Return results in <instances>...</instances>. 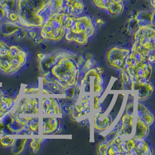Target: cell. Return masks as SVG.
<instances>
[{"label":"cell","instance_id":"484cf974","mask_svg":"<svg viewBox=\"0 0 155 155\" xmlns=\"http://www.w3.org/2000/svg\"><path fill=\"white\" fill-rule=\"evenodd\" d=\"M23 94H28V95H39L40 90L38 88H25L23 92Z\"/></svg>","mask_w":155,"mask_h":155},{"label":"cell","instance_id":"4dcf8cb0","mask_svg":"<svg viewBox=\"0 0 155 155\" xmlns=\"http://www.w3.org/2000/svg\"><path fill=\"white\" fill-rule=\"evenodd\" d=\"M42 41V40L41 38H35V42L37 44H40V42Z\"/></svg>","mask_w":155,"mask_h":155},{"label":"cell","instance_id":"e0dca14e","mask_svg":"<svg viewBox=\"0 0 155 155\" xmlns=\"http://www.w3.org/2000/svg\"><path fill=\"white\" fill-rule=\"evenodd\" d=\"M149 126L140 119L138 116L135 118V124L134 127V137L135 140L143 139L148 135L149 131Z\"/></svg>","mask_w":155,"mask_h":155},{"label":"cell","instance_id":"ac0fdd59","mask_svg":"<svg viewBox=\"0 0 155 155\" xmlns=\"http://www.w3.org/2000/svg\"><path fill=\"white\" fill-rule=\"evenodd\" d=\"M18 97L12 98L8 97H4V95L0 96V119L6 113L11 111L15 106Z\"/></svg>","mask_w":155,"mask_h":155},{"label":"cell","instance_id":"3957f363","mask_svg":"<svg viewBox=\"0 0 155 155\" xmlns=\"http://www.w3.org/2000/svg\"><path fill=\"white\" fill-rule=\"evenodd\" d=\"M64 36L69 42L85 45L94 33V26L91 19L87 16L75 17L64 13Z\"/></svg>","mask_w":155,"mask_h":155},{"label":"cell","instance_id":"52a82bcc","mask_svg":"<svg viewBox=\"0 0 155 155\" xmlns=\"http://www.w3.org/2000/svg\"><path fill=\"white\" fill-rule=\"evenodd\" d=\"M131 81L137 83H146L149 81L152 74V64L146 61L134 67L126 70Z\"/></svg>","mask_w":155,"mask_h":155},{"label":"cell","instance_id":"ffe728a7","mask_svg":"<svg viewBox=\"0 0 155 155\" xmlns=\"http://www.w3.org/2000/svg\"><path fill=\"white\" fill-rule=\"evenodd\" d=\"M112 119L110 114L105 116L103 120H101L97 114H95L94 117V128L99 131H104L112 124Z\"/></svg>","mask_w":155,"mask_h":155},{"label":"cell","instance_id":"277c9868","mask_svg":"<svg viewBox=\"0 0 155 155\" xmlns=\"http://www.w3.org/2000/svg\"><path fill=\"white\" fill-rule=\"evenodd\" d=\"M131 51L141 54L152 64L155 62V26L152 24L141 25L136 29Z\"/></svg>","mask_w":155,"mask_h":155},{"label":"cell","instance_id":"d4e9b609","mask_svg":"<svg viewBox=\"0 0 155 155\" xmlns=\"http://www.w3.org/2000/svg\"><path fill=\"white\" fill-rule=\"evenodd\" d=\"M92 106H93V109L94 110H97L99 109L101 102L100 100V97L98 95L94 94L93 95V99H92Z\"/></svg>","mask_w":155,"mask_h":155},{"label":"cell","instance_id":"9a60e30c","mask_svg":"<svg viewBox=\"0 0 155 155\" xmlns=\"http://www.w3.org/2000/svg\"><path fill=\"white\" fill-rule=\"evenodd\" d=\"M153 85L148 81L146 83H137L131 81V89L133 91H137L138 99L147 98L151 95L153 91Z\"/></svg>","mask_w":155,"mask_h":155},{"label":"cell","instance_id":"ba28073f","mask_svg":"<svg viewBox=\"0 0 155 155\" xmlns=\"http://www.w3.org/2000/svg\"><path fill=\"white\" fill-rule=\"evenodd\" d=\"M130 52V49L117 47H113L107 53V62L112 67L123 71L126 61Z\"/></svg>","mask_w":155,"mask_h":155},{"label":"cell","instance_id":"f1b7e54d","mask_svg":"<svg viewBox=\"0 0 155 155\" xmlns=\"http://www.w3.org/2000/svg\"><path fill=\"white\" fill-rule=\"evenodd\" d=\"M42 95H52L53 93L50 91L47 90L45 89H42Z\"/></svg>","mask_w":155,"mask_h":155},{"label":"cell","instance_id":"44dd1931","mask_svg":"<svg viewBox=\"0 0 155 155\" xmlns=\"http://www.w3.org/2000/svg\"><path fill=\"white\" fill-rule=\"evenodd\" d=\"M135 153V155H151V150L143 139L136 140Z\"/></svg>","mask_w":155,"mask_h":155},{"label":"cell","instance_id":"603a6c76","mask_svg":"<svg viewBox=\"0 0 155 155\" xmlns=\"http://www.w3.org/2000/svg\"><path fill=\"white\" fill-rule=\"evenodd\" d=\"M15 140L14 138H9L8 135H4L3 136L1 140H0V143L2 146L5 147H11L13 142H14Z\"/></svg>","mask_w":155,"mask_h":155},{"label":"cell","instance_id":"4316f807","mask_svg":"<svg viewBox=\"0 0 155 155\" xmlns=\"http://www.w3.org/2000/svg\"><path fill=\"white\" fill-rule=\"evenodd\" d=\"M92 66V63L91 62V61L90 59H88V60L87 61V62H85V64L84 65V68L86 67V68L89 69V68H90Z\"/></svg>","mask_w":155,"mask_h":155},{"label":"cell","instance_id":"83f0119b","mask_svg":"<svg viewBox=\"0 0 155 155\" xmlns=\"http://www.w3.org/2000/svg\"><path fill=\"white\" fill-rule=\"evenodd\" d=\"M28 35L31 38H35L37 35L35 31H30L28 32Z\"/></svg>","mask_w":155,"mask_h":155},{"label":"cell","instance_id":"2e32d148","mask_svg":"<svg viewBox=\"0 0 155 155\" xmlns=\"http://www.w3.org/2000/svg\"><path fill=\"white\" fill-rule=\"evenodd\" d=\"M91 98L88 95H84L78 104H76L73 109V116L80 117L89 113L91 106Z\"/></svg>","mask_w":155,"mask_h":155},{"label":"cell","instance_id":"d6986e66","mask_svg":"<svg viewBox=\"0 0 155 155\" xmlns=\"http://www.w3.org/2000/svg\"><path fill=\"white\" fill-rule=\"evenodd\" d=\"M137 116L146 123L148 126H150L154 121V117L148 109L142 104H138L137 109Z\"/></svg>","mask_w":155,"mask_h":155},{"label":"cell","instance_id":"4fadbf2b","mask_svg":"<svg viewBox=\"0 0 155 155\" xmlns=\"http://www.w3.org/2000/svg\"><path fill=\"white\" fill-rule=\"evenodd\" d=\"M9 47L7 42L0 40V71L7 74H12L8 56Z\"/></svg>","mask_w":155,"mask_h":155},{"label":"cell","instance_id":"f546056e","mask_svg":"<svg viewBox=\"0 0 155 155\" xmlns=\"http://www.w3.org/2000/svg\"><path fill=\"white\" fill-rule=\"evenodd\" d=\"M37 58L40 60L42 61L45 58V54H44L43 53H39L37 54Z\"/></svg>","mask_w":155,"mask_h":155},{"label":"cell","instance_id":"cb8c5ba5","mask_svg":"<svg viewBox=\"0 0 155 155\" xmlns=\"http://www.w3.org/2000/svg\"><path fill=\"white\" fill-rule=\"evenodd\" d=\"M30 148H31V150L32 152L35 153L39 150V149L40 148V146H41L40 142L37 141V140H35V139H33V140H31V141L30 142Z\"/></svg>","mask_w":155,"mask_h":155},{"label":"cell","instance_id":"1f68e13d","mask_svg":"<svg viewBox=\"0 0 155 155\" xmlns=\"http://www.w3.org/2000/svg\"><path fill=\"white\" fill-rule=\"evenodd\" d=\"M97 23L98 24V25L102 24V23H103V21H102L101 19H98L97 21Z\"/></svg>","mask_w":155,"mask_h":155},{"label":"cell","instance_id":"7c38bea8","mask_svg":"<svg viewBox=\"0 0 155 155\" xmlns=\"http://www.w3.org/2000/svg\"><path fill=\"white\" fill-rule=\"evenodd\" d=\"M134 121L133 113H124L121 117V126L117 135L123 138L130 137L134 130Z\"/></svg>","mask_w":155,"mask_h":155},{"label":"cell","instance_id":"6da1fadb","mask_svg":"<svg viewBox=\"0 0 155 155\" xmlns=\"http://www.w3.org/2000/svg\"><path fill=\"white\" fill-rule=\"evenodd\" d=\"M51 1L15 0L14 13L9 21L28 28H40L46 19L42 14Z\"/></svg>","mask_w":155,"mask_h":155},{"label":"cell","instance_id":"7a4b0ae2","mask_svg":"<svg viewBox=\"0 0 155 155\" xmlns=\"http://www.w3.org/2000/svg\"><path fill=\"white\" fill-rule=\"evenodd\" d=\"M57 58L58 62H55L54 56L46 59L45 58L41 61L52 66L42 68L44 71L51 68L50 71L45 74L51 73L54 78L53 83L57 84L62 88L66 89L74 85L77 83L78 76L79 67L78 63L69 54H58Z\"/></svg>","mask_w":155,"mask_h":155},{"label":"cell","instance_id":"7402d4cb","mask_svg":"<svg viewBox=\"0 0 155 155\" xmlns=\"http://www.w3.org/2000/svg\"><path fill=\"white\" fill-rule=\"evenodd\" d=\"M27 141V139H15L11 147L12 153L15 155L21 153L25 149Z\"/></svg>","mask_w":155,"mask_h":155},{"label":"cell","instance_id":"5bb4252c","mask_svg":"<svg viewBox=\"0 0 155 155\" xmlns=\"http://www.w3.org/2000/svg\"><path fill=\"white\" fill-rule=\"evenodd\" d=\"M59 119L55 116H43L41 120V131L43 135L52 134L58 128Z\"/></svg>","mask_w":155,"mask_h":155},{"label":"cell","instance_id":"5b68a950","mask_svg":"<svg viewBox=\"0 0 155 155\" xmlns=\"http://www.w3.org/2000/svg\"><path fill=\"white\" fill-rule=\"evenodd\" d=\"M64 12H58L49 15L41 26L40 35L42 38L59 41L64 37Z\"/></svg>","mask_w":155,"mask_h":155},{"label":"cell","instance_id":"9c48e42d","mask_svg":"<svg viewBox=\"0 0 155 155\" xmlns=\"http://www.w3.org/2000/svg\"><path fill=\"white\" fill-rule=\"evenodd\" d=\"M8 56L11 65L12 74L19 71L27 61V53L17 45H11L9 47Z\"/></svg>","mask_w":155,"mask_h":155},{"label":"cell","instance_id":"30bf717a","mask_svg":"<svg viewBox=\"0 0 155 155\" xmlns=\"http://www.w3.org/2000/svg\"><path fill=\"white\" fill-rule=\"evenodd\" d=\"M40 102V110L42 116H57L62 113L61 106L57 99L43 97Z\"/></svg>","mask_w":155,"mask_h":155},{"label":"cell","instance_id":"8992f818","mask_svg":"<svg viewBox=\"0 0 155 155\" xmlns=\"http://www.w3.org/2000/svg\"><path fill=\"white\" fill-rule=\"evenodd\" d=\"M15 113L21 116L38 115L40 113V101L38 98H21L14 110Z\"/></svg>","mask_w":155,"mask_h":155},{"label":"cell","instance_id":"8fae6325","mask_svg":"<svg viewBox=\"0 0 155 155\" xmlns=\"http://www.w3.org/2000/svg\"><path fill=\"white\" fill-rule=\"evenodd\" d=\"M97 7L105 9L113 15H119L124 10L123 0H93Z\"/></svg>","mask_w":155,"mask_h":155}]
</instances>
